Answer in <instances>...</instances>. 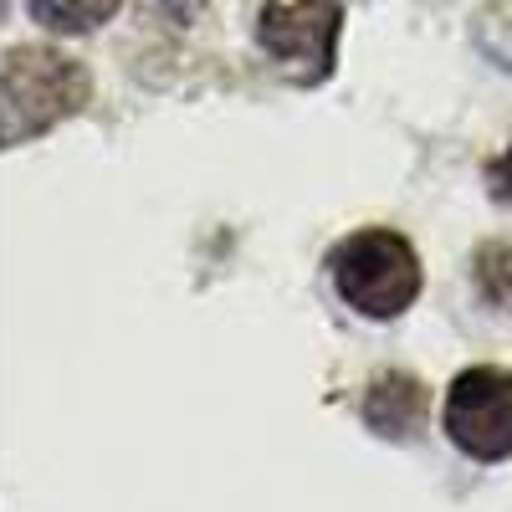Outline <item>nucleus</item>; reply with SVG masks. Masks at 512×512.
<instances>
[{
	"label": "nucleus",
	"instance_id": "f257e3e1",
	"mask_svg": "<svg viewBox=\"0 0 512 512\" xmlns=\"http://www.w3.org/2000/svg\"><path fill=\"white\" fill-rule=\"evenodd\" d=\"M328 272H333L338 297L359 318H374V323L400 318L420 297V256L390 226H369V231L344 236L328 256Z\"/></svg>",
	"mask_w": 512,
	"mask_h": 512
},
{
	"label": "nucleus",
	"instance_id": "f03ea898",
	"mask_svg": "<svg viewBox=\"0 0 512 512\" xmlns=\"http://www.w3.org/2000/svg\"><path fill=\"white\" fill-rule=\"evenodd\" d=\"M93 82L77 57L52 47H11L6 52V144H26L52 123L72 118L88 103Z\"/></svg>",
	"mask_w": 512,
	"mask_h": 512
},
{
	"label": "nucleus",
	"instance_id": "7ed1b4c3",
	"mask_svg": "<svg viewBox=\"0 0 512 512\" xmlns=\"http://www.w3.org/2000/svg\"><path fill=\"white\" fill-rule=\"evenodd\" d=\"M441 425L456 451L472 461H507L512 456V374L497 364L461 369L446 390Z\"/></svg>",
	"mask_w": 512,
	"mask_h": 512
},
{
	"label": "nucleus",
	"instance_id": "20e7f679",
	"mask_svg": "<svg viewBox=\"0 0 512 512\" xmlns=\"http://www.w3.org/2000/svg\"><path fill=\"white\" fill-rule=\"evenodd\" d=\"M338 31H344L338 0H267L256 16L262 52L277 57L297 82H323L333 72Z\"/></svg>",
	"mask_w": 512,
	"mask_h": 512
},
{
	"label": "nucleus",
	"instance_id": "39448f33",
	"mask_svg": "<svg viewBox=\"0 0 512 512\" xmlns=\"http://www.w3.org/2000/svg\"><path fill=\"white\" fill-rule=\"evenodd\" d=\"M425 384L415 374H374L369 379V395H364V425L374 436H390V441H410L420 425H425Z\"/></svg>",
	"mask_w": 512,
	"mask_h": 512
},
{
	"label": "nucleus",
	"instance_id": "423d86ee",
	"mask_svg": "<svg viewBox=\"0 0 512 512\" xmlns=\"http://www.w3.org/2000/svg\"><path fill=\"white\" fill-rule=\"evenodd\" d=\"M26 11H31V21H41L47 31L82 36V31L103 26L118 11V0H26Z\"/></svg>",
	"mask_w": 512,
	"mask_h": 512
},
{
	"label": "nucleus",
	"instance_id": "0eeeda50",
	"mask_svg": "<svg viewBox=\"0 0 512 512\" xmlns=\"http://www.w3.org/2000/svg\"><path fill=\"white\" fill-rule=\"evenodd\" d=\"M472 282L482 292V303L497 308V313H512V246L492 241L477 251V262H472Z\"/></svg>",
	"mask_w": 512,
	"mask_h": 512
},
{
	"label": "nucleus",
	"instance_id": "6e6552de",
	"mask_svg": "<svg viewBox=\"0 0 512 512\" xmlns=\"http://www.w3.org/2000/svg\"><path fill=\"white\" fill-rule=\"evenodd\" d=\"M487 195L512 210V144H507L497 159H487Z\"/></svg>",
	"mask_w": 512,
	"mask_h": 512
}]
</instances>
